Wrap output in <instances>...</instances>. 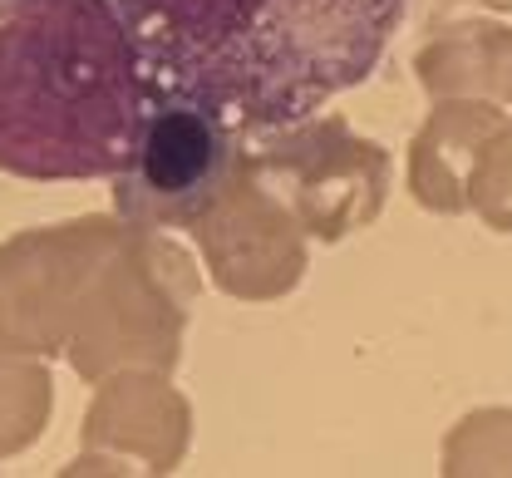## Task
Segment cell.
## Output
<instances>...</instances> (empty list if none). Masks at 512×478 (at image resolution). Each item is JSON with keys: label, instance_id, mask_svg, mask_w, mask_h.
Listing matches in <instances>:
<instances>
[{"label": "cell", "instance_id": "obj_1", "mask_svg": "<svg viewBox=\"0 0 512 478\" xmlns=\"http://www.w3.org/2000/svg\"><path fill=\"white\" fill-rule=\"evenodd\" d=\"M148 104H192L237 138L306 124L365 84L409 0H114Z\"/></svg>", "mask_w": 512, "mask_h": 478}, {"label": "cell", "instance_id": "obj_2", "mask_svg": "<svg viewBox=\"0 0 512 478\" xmlns=\"http://www.w3.org/2000/svg\"><path fill=\"white\" fill-rule=\"evenodd\" d=\"M148 114L114 0H0V173L119 178Z\"/></svg>", "mask_w": 512, "mask_h": 478}, {"label": "cell", "instance_id": "obj_3", "mask_svg": "<svg viewBox=\"0 0 512 478\" xmlns=\"http://www.w3.org/2000/svg\"><path fill=\"white\" fill-rule=\"evenodd\" d=\"M232 129L192 104H148L119 183V207L138 227L192 222L232 173Z\"/></svg>", "mask_w": 512, "mask_h": 478}]
</instances>
